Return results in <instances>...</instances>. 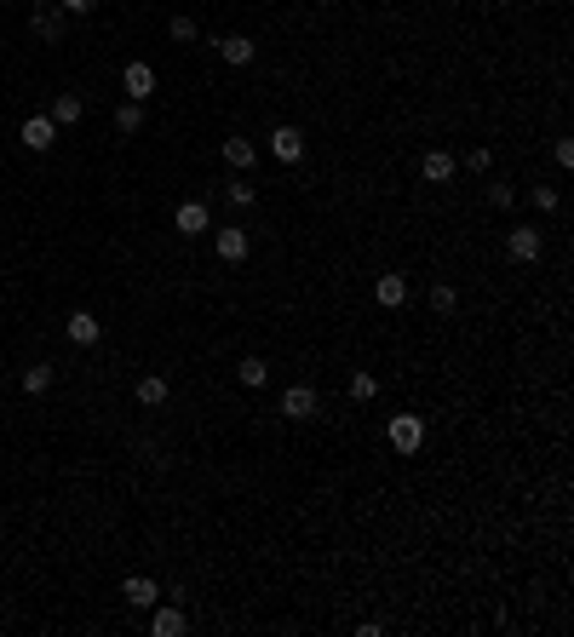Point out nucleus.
Segmentation results:
<instances>
[{"mask_svg":"<svg viewBox=\"0 0 574 637\" xmlns=\"http://www.w3.org/2000/svg\"><path fill=\"white\" fill-rule=\"evenodd\" d=\"M224 196H230V207H253V184H230Z\"/></svg>","mask_w":574,"mask_h":637,"instance_id":"obj_25","label":"nucleus"},{"mask_svg":"<svg viewBox=\"0 0 574 637\" xmlns=\"http://www.w3.org/2000/svg\"><path fill=\"white\" fill-rule=\"evenodd\" d=\"M488 201H494V207H511V201H517V190H511V184H488Z\"/></svg>","mask_w":574,"mask_h":637,"instance_id":"obj_26","label":"nucleus"},{"mask_svg":"<svg viewBox=\"0 0 574 637\" xmlns=\"http://www.w3.org/2000/svg\"><path fill=\"white\" fill-rule=\"evenodd\" d=\"M46 115H52V121H58V127H75V121H81V115H87V104H81V98H75V92H58V98H52V110H46Z\"/></svg>","mask_w":574,"mask_h":637,"instance_id":"obj_16","label":"nucleus"},{"mask_svg":"<svg viewBox=\"0 0 574 637\" xmlns=\"http://www.w3.org/2000/svg\"><path fill=\"white\" fill-rule=\"evenodd\" d=\"M374 299H379L385 310H402V305H408V276H379V282H374Z\"/></svg>","mask_w":574,"mask_h":637,"instance_id":"obj_10","label":"nucleus"},{"mask_svg":"<svg viewBox=\"0 0 574 637\" xmlns=\"http://www.w3.org/2000/svg\"><path fill=\"white\" fill-rule=\"evenodd\" d=\"M29 29H35L41 41H64V12H46V6H35V12H29Z\"/></svg>","mask_w":574,"mask_h":637,"instance_id":"obj_15","label":"nucleus"},{"mask_svg":"<svg viewBox=\"0 0 574 637\" xmlns=\"http://www.w3.org/2000/svg\"><path fill=\"white\" fill-rule=\"evenodd\" d=\"M98 0H64V12H92Z\"/></svg>","mask_w":574,"mask_h":637,"instance_id":"obj_30","label":"nucleus"},{"mask_svg":"<svg viewBox=\"0 0 574 637\" xmlns=\"http://www.w3.org/2000/svg\"><path fill=\"white\" fill-rule=\"evenodd\" d=\"M270 155H276L282 167H299V161H305V132H299V127H276V132H270Z\"/></svg>","mask_w":574,"mask_h":637,"instance_id":"obj_2","label":"nucleus"},{"mask_svg":"<svg viewBox=\"0 0 574 637\" xmlns=\"http://www.w3.org/2000/svg\"><path fill=\"white\" fill-rule=\"evenodd\" d=\"M219 259L224 264H241L247 259V230H219Z\"/></svg>","mask_w":574,"mask_h":637,"instance_id":"obj_17","label":"nucleus"},{"mask_svg":"<svg viewBox=\"0 0 574 637\" xmlns=\"http://www.w3.org/2000/svg\"><path fill=\"white\" fill-rule=\"evenodd\" d=\"M282 414L287 419H316L322 414V396L310 391V385H287V391H282Z\"/></svg>","mask_w":574,"mask_h":637,"instance_id":"obj_4","label":"nucleus"},{"mask_svg":"<svg viewBox=\"0 0 574 637\" xmlns=\"http://www.w3.org/2000/svg\"><path fill=\"white\" fill-rule=\"evenodd\" d=\"M115 132H144V104H138V98H127V104H121V110H115Z\"/></svg>","mask_w":574,"mask_h":637,"instance_id":"obj_18","label":"nucleus"},{"mask_svg":"<svg viewBox=\"0 0 574 637\" xmlns=\"http://www.w3.org/2000/svg\"><path fill=\"white\" fill-rule=\"evenodd\" d=\"M173 230H178V236H207V230H213L207 201H184V207L173 213Z\"/></svg>","mask_w":574,"mask_h":637,"instance_id":"obj_3","label":"nucleus"},{"mask_svg":"<svg viewBox=\"0 0 574 637\" xmlns=\"http://www.w3.org/2000/svg\"><path fill=\"white\" fill-rule=\"evenodd\" d=\"M236 379H241V385H253V391H259V385H265V379H270V368H265V356H241V362H236Z\"/></svg>","mask_w":574,"mask_h":637,"instance_id":"obj_19","label":"nucleus"},{"mask_svg":"<svg viewBox=\"0 0 574 637\" xmlns=\"http://www.w3.org/2000/svg\"><path fill=\"white\" fill-rule=\"evenodd\" d=\"M506 253L517 259V264H534V259H540V230H511V236H506Z\"/></svg>","mask_w":574,"mask_h":637,"instance_id":"obj_9","label":"nucleus"},{"mask_svg":"<svg viewBox=\"0 0 574 637\" xmlns=\"http://www.w3.org/2000/svg\"><path fill=\"white\" fill-rule=\"evenodd\" d=\"M224 161L236 167V173H247V167L259 161V144H253V138H241V132H236V138H224Z\"/></svg>","mask_w":574,"mask_h":637,"instance_id":"obj_11","label":"nucleus"},{"mask_svg":"<svg viewBox=\"0 0 574 637\" xmlns=\"http://www.w3.org/2000/svg\"><path fill=\"white\" fill-rule=\"evenodd\" d=\"M121 597H127V609H155V603H161V586H155V580H144V574H127Z\"/></svg>","mask_w":574,"mask_h":637,"instance_id":"obj_7","label":"nucleus"},{"mask_svg":"<svg viewBox=\"0 0 574 637\" xmlns=\"http://www.w3.org/2000/svg\"><path fill=\"white\" fill-rule=\"evenodd\" d=\"M431 310H437V316H454V310H460L454 282H437V287H431Z\"/></svg>","mask_w":574,"mask_h":637,"instance_id":"obj_21","label":"nucleus"},{"mask_svg":"<svg viewBox=\"0 0 574 637\" xmlns=\"http://www.w3.org/2000/svg\"><path fill=\"white\" fill-rule=\"evenodd\" d=\"M420 178H425V184H448V178H454V155H448V150H431L425 161H420Z\"/></svg>","mask_w":574,"mask_h":637,"instance_id":"obj_13","label":"nucleus"},{"mask_svg":"<svg viewBox=\"0 0 574 637\" xmlns=\"http://www.w3.org/2000/svg\"><path fill=\"white\" fill-rule=\"evenodd\" d=\"M379 396V379L374 374H351V402H374Z\"/></svg>","mask_w":574,"mask_h":637,"instance_id":"obj_23","label":"nucleus"},{"mask_svg":"<svg viewBox=\"0 0 574 637\" xmlns=\"http://www.w3.org/2000/svg\"><path fill=\"white\" fill-rule=\"evenodd\" d=\"M529 201H534L540 213H557V207H563V196H557L551 184H534V190H529Z\"/></svg>","mask_w":574,"mask_h":637,"instance_id":"obj_24","label":"nucleus"},{"mask_svg":"<svg viewBox=\"0 0 574 637\" xmlns=\"http://www.w3.org/2000/svg\"><path fill=\"white\" fill-rule=\"evenodd\" d=\"M64 333H69V345H98V339H104V322L92 316V310H75V316L64 322Z\"/></svg>","mask_w":574,"mask_h":637,"instance_id":"obj_6","label":"nucleus"},{"mask_svg":"<svg viewBox=\"0 0 574 637\" xmlns=\"http://www.w3.org/2000/svg\"><path fill=\"white\" fill-rule=\"evenodd\" d=\"M385 437H391V448L408 460V454H420V448H425V419H420V414H391Z\"/></svg>","mask_w":574,"mask_h":637,"instance_id":"obj_1","label":"nucleus"},{"mask_svg":"<svg viewBox=\"0 0 574 637\" xmlns=\"http://www.w3.org/2000/svg\"><path fill=\"white\" fill-rule=\"evenodd\" d=\"M167 35H173V41H196V23L190 18H173V23H167Z\"/></svg>","mask_w":574,"mask_h":637,"instance_id":"obj_27","label":"nucleus"},{"mask_svg":"<svg viewBox=\"0 0 574 637\" xmlns=\"http://www.w3.org/2000/svg\"><path fill=\"white\" fill-rule=\"evenodd\" d=\"M18 138L41 155V150H52V144H58V121H52V115H29L23 127H18Z\"/></svg>","mask_w":574,"mask_h":637,"instance_id":"obj_5","label":"nucleus"},{"mask_svg":"<svg viewBox=\"0 0 574 637\" xmlns=\"http://www.w3.org/2000/svg\"><path fill=\"white\" fill-rule=\"evenodd\" d=\"M465 167H471V173H488L494 155H488V150H471V155H465Z\"/></svg>","mask_w":574,"mask_h":637,"instance_id":"obj_28","label":"nucleus"},{"mask_svg":"<svg viewBox=\"0 0 574 637\" xmlns=\"http://www.w3.org/2000/svg\"><path fill=\"white\" fill-rule=\"evenodd\" d=\"M23 391H29V396L52 391V362H35V368H23Z\"/></svg>","mask_w":574,"mask_h":637,"instance_id":"obj_20","label":"nucleus"},{"mask_svg":"<svg viewBox=\"0 0 574 637\" xmlns=\"http://www.w3.org/2000/svg\"><path fill=\"white\" fill-rule=\"evenodd\" d=\"M551 155H557V167H574V144H569V138H557Z\"/></svg>","mask_w":574,"mask_h":637,"instance_id":"obj_29","label":"nucleus"},{"mask_svg":"<svg viewBox=\"0 0 574 637\" xmlns=\"http://www.w3.org/2000/svg\"><path fill=\"white\" fill-rule=\"evenodd\" d=\"M138 402H144V408H161V402H167V379H138Z\"/></svg>","mask_w":574,"mask_h":637,"instance_id":"obj_22","label":"nucleus"},{"mask_svg":"<svg viewBox=\"0 0 574 637\" xmlns=\"http://www.w3.org/2000/svg\"><path fill=\"white\" fill-rule=\"evenodd\" d=\"M121 86H127V98H138V104H144L150 92H155V69L144 64V58H132V64H127V75H121Z\"/></svg>","mask_w":574,"mask_h":637,"instance_id":"obj_8","label":"nucleus"},{"mask_svg":"<svg viewBox=\"0 0 574 637\" xmlns=\"http://www.w3.org/2000/svg\"><path fill=\"white\" fill-rule=\"evenodd\" d=\"M184 626H190V620H184V609H178V597L167 603V609H155V620H150V632H155V637H178Z\"/></svg>","mask_w":574,"mask_h":637,"instance_id":"obj_14","label":"nucleus"},{"mask_svg":"<svg viewBox=\"0 0 574 637\" xmlns=\"http://www.w3.org/2000/svg\"><path fill=\"white\" fill-rule=\"evenodd\" d=\"M219 58H224V64H236V69H241V64H253V58H259V46L247 41V35H224V41H219Z\"/></svg>","mask_w":574,"mask_h":637,"instance_id":"obj_12","label":"nucleus"}]
</instances>
